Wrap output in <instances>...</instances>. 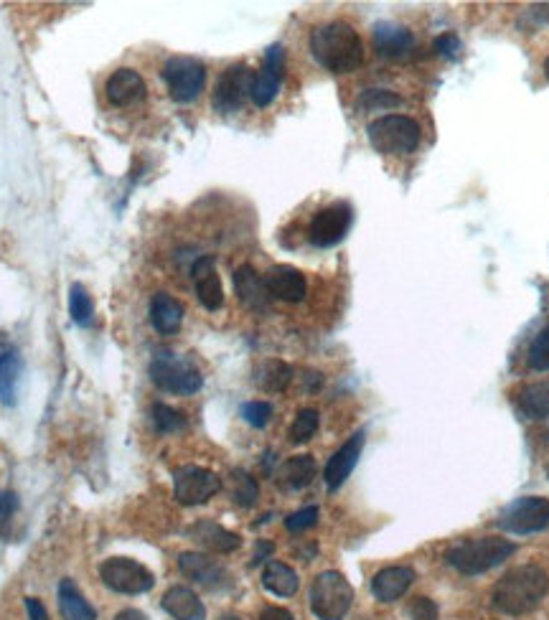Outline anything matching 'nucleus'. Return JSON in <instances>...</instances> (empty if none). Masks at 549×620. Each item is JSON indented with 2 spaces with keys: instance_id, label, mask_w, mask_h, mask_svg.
I'll return each mask as SVG.
<instances>
[{
  "instance_id": "1",
  "label": "nucleus",
  "mask_w": 549,
  "mask_h": 620,
  "mask_svg": "<svg viewBox=\"0 0 549 620\" xmlns=\"http://www.w3.org/2000/svg\"><path fill=\"white\" fill-rule=\"evenodd\" d=\"M311 51L318 64L333 74H351L364 64V41L346 21H328L313 28Z\"/></svg>"
},
{
  "instance_id": "2",
  "label": "nucleus",
  "mask_w": 549,
  "mask_h": 620,
  "mask_svg": "<svg viewBox=\"0 0 549 620\" xmlns=\"http://www.w3.org/2000/svg\"><path fill=\"white\" fill-rule=\"evenodd\" d=\"M549 577L542 567L522 565L506 572L494 587V608L504 615H527L547 598Z\"/></svg>"
},
{
  "instance_id": "3",
  "label": "nucleus",
  "mask_w": 549,
  "mask_h": 620,
  "mask_svg": "<svg viewBox=\"0 0 549 620\" xmlns=\"http://www.w3.org/2000/svg\"><path fill=\"white\" fill-rule=\"evenodd\" d=\"M516 552V544L501 537H478L463 539L453 544L445 554L450 567H455L463 575H481V572L494 570L501 562H506Z\"/></svg>"
},
{
  "instance_id": "4",
  "label": "nucleus",
  "mask_w": 549,
  "mask_h": 620,
  "mask_svg": "<svg viewBox=\"0 0 549 620\" xmlns=\"http://www.w3.org/2000/svg\"><path fill=\"white\" fill-rule=\"evenodd\" d=\"M366 138H369L372 148L382 155H410L420 145L422 130L407 115H384L369 122Z\"/></svg>"
},
{
  "instance_id": "5",
  "label": "nucleus",
  "mask_w": 549,
  "mask_h": 620,
  "mask_svg": "<svg viewBox=\"0 0 549 620\" xmlns=\"http://www.w3.org/2000/svg\"><path fill=\"white\" fill-rule=\"evenodd\" d=\"M354 605V587L341 572L328 570L313 580L311 610L318 620H344Z\"/></svg>"
},
{
  "instance_id": "6",
  "label": "nucleus",
  "mask_w": 549,
  "mask_h": 620,
  "mask_svg": "<svg viewBox=\"0 0 549 620\" xmlns=\"http://www.w3.org/2000/svg\"><path fill=\"white\" fill-rule=\"evenodd\" d=\"M148 371L153 384L171 394H196L204 384L201 371L189 359H183L173 351H158L150 361Z\"/></svg>"
},
{
  "instance_id": "7",
  "label": "nucleus",
  "mask_w": 549,
  "mask_h": 620,
  "mask_svg": "<svg viewBox=\"0 0 549 620\" xmlns=\"http://www.w3.org/2000/svg\"><path fill=\"white\" fill-rule=\"evenodd\" d=\"M163 82L178 105H189L204 92L206 67L194 56H171L163 64Z\"/></svg>"
},
{
  "instance_id": "8",
  "label": "nucleus",
  "mask_w": 549,
  "mask_h": 620,
  "mask_svg": "<svg viewBox=\"0 0 549 620\" xmlns=\"http://www.w3.org/2000/svg\"><path fill=\"white\" fill-rule=\"evenodd\" d=\"M100 577L110 590L120 595H143L156 585V577L140 562L130 557H110L102 562Z\"/></svg>"
},
{
  "instance_id": "9",
  "label": "nucleus",
  "mask_w": 549,
  "mask_h": 620,
  "mask_svg": "<svg viewBox=\"0 0 549 620\" xmlns=\"http://www.w3.org/2000/svg\"><path fill=\"white\" fill-rule=\"evenodd\" d=\"M222 491V478L209 468L183 465L173 476V496L183 506H201Z\"/></svg>"
},
{
  "instance_id": "10",
  "label": "nucleus",
  "mask_w": 549,
  "mask_h": 620,
  "mask_svg": "<svg viewBox=\"0 0 549 620\" xmlns=\"http://www.w3.org/2000/svg\"><path fill=\"white\" fill-rule=\"evenodd\" d=\"M496 524L511 534H534L549 526V499L544 496H524L499 514Z\"/></svg>"
},
{
  "instance_id": "11",
  "label": "nucleus",
  "mask_w": 549,
  "mask_h": 620,
  "mask_svg": "<svg viewBox=\"0 0 549 620\" xmlns=\"http://www.w3.org/2000/svg\"><path fill=\"white\" fill-rule=\"evenodd\" d=\"M351 222H354V211L346 201H336V204L326 206V209L318 211L313 216L311 229H308V239H311L313 247H336L341 239L349 234Z\"/></svg>"
},
{
  "instance_id": "12",
  "label": "nucleus",
  "mask_w": 549,
  "mask_h": 620,
  "mask_svg": "<svg viewBox=\"0 0 549 620\" xmlns=\"http://www.w3.org/2000/svg\"><path fill=\"white\" fill-rule=\"evenodd\" d=\"M252 79H255V72H252L247 64H232V67L217 79V87H214V107H217L219 112H224V115L242 110L247 97H250Z\"/></svg>"
},
{
  "instance_id": "13",
  "label": "nucleus",
  "mask_w": 549,
  "mask_h": 620,
  "mask_svg": "<svg viewBox=\"0 0 549 620\" xmlns=\"http://www.w3.org/2000/svg\"><path fill=\"white\" fill-rule=\"evenodd\" d=\"M285 77V49L280 44H272L265 51V61H262V69L255 72L250 89V100L257 107L272 105V100L278 97L280 82Z\"/></svg>"
},
{
  "instance_id": "14",
  "label": "nucleus",
  "mask_w": 549,
  "mask_h": 620,
  "mask_svg": "<svg viewBox=\"0 0 549 620\" xmlns=\"http://www.w3.org/2000/svg\"><path fill=\"white\" fill-rule=\"evenodd\" d=\"M364 440H366L364 430L356 432V435H351V438L346 440L331 458H328L326 471H323V481H326V486L331 488V491L344 486L346 478L354 473L356 463H359L361 458V450H364Z\"/></svg>"
},
{
  "instance_id": "15",
  "label": "nucleus",
  "mask_w": 549,
  "mask_h": 620,
  "mask_svg": "<svg viewBox=\"0 0 549 620\" xmlns=\"http://www.w3.org/2000/svg\"><path fill=\"white\" fill-rule=\"evenodd\" d=\"M191 277H194L196 298L206 310H219L224 305V290L222 280L217 275V262L214 257L204 255L194 262L191 267Z\"/></svg>"
},
{
  "instance_id": "16",
  "label": "nucleus",
  "mask_w": 549,
  "mask_h": 620,
  "mask_svg": "<svg viewBox=\"0 0 549 620\" xmlns=\"http://www.w3.org/2000/svg\"><path fill=\"white\" fill-rule=\"evenodd\" d=\"M105 95L110 105L115 107H133L145 100L148 87H145L143 77L135 69H117L110 74L105 84Z\"/></svg>"
},
{
  "instance_id": "17",
  "label": "nucleus",
  "mask_w": 549,
  "mask_h": 620,
  "mask_svg": "<svg viewBox=\"0 0 549 620\" xmlns=\"http://www.w3.org/2000/svg\"><path fill=\"white\" fill-rule=\"evenodd\" d=\"M374 49L384 59H405L412 49H415V36L410 28L397 26V23L382 21L374 26Z\"/></svg>"
},
{
  "instance_id": "18",
  "label": "nucleus",
  "mask_w": 549,
  "mask_h": 620,
  "mask_svg": "<svg viewBox=\"0 0 549 620\" xmlns=\"http://www.w3.org/2000/svg\"><path fill=\"white\" fill-rule=\"evenodd\" d=\"M178 570L204 587H222L229 582V572L217 560L199 552L178 554Z\"/></svg>"
},
{
  "instance_id": "19",
  "label": "nucleus",
  "mask_w": 549,
  "mask_h": 620,
  "mask_svg": "<svg viewBox=\"0 0 549 620\" xmlns=\"http://www.w3.org/2000/svg\"><path fill=\"white\" fill-rule=\"evenodd\" d=\"M189 539H194L201 549L214 554H232L237 552L239 544H242L239 534L229 532V529H224V526L217 524V521L206 519L189 526Z\"/></svg>"
},
{
  "instance_id": "20",
  "label": "nucleus",
  "mask_w": 549,
  "mask_h": 620,
  "mask_svg": "<svg viewBox=\"0 0 549 620\" xmlns=\"http://www.w3.org/2000/svg\"><path fill=\"white\" fill-rule=\"evenodd\" d=\"M265 283L272 298L285 300V303H300L305 293H308V283H305L303 272L290 265L272 267L265 275Z\"/></svg>"
},
{
  "instance_id": "21",
  "label": "nucleus",
  "mask_w": 549,
  "mask_h": 620,
  "mask_svg": "<svg viewBox=\"0 0 549 620\" xmlns=\"http://www.w3.org/2000/svg\"><path fill=\"white\" fill-rule=\"evenodd\" d=\"M234 290H237V298L252 310H265L272 300L265 277L257 275L252 265H242L234 270Z\"/></svg>"
},
{
  "instance_id": "22",
  "label": "nucleus",
  "mask_w": 549,
  "mask_h": 620,
  "mask_svg": "<svg viewBox=\"0 0 549 620\" xmlns=\"http://www.w3.org/2000/svg\"><path fill=\"white\" fill-rule=\"evenodd\" d=\"M412 582H415V570L412 567H384V570L374 575L372 593L382 603H394V600H400L410 590Z\"/></svg>"
},
{
  "instance_id": "23",
  "label": "nucleus",
  "mask_w": 549,
  "mask_h": 620,
  "mask_svg": "<svg viewBox=\"0 0 549 620\" xmlns=\"http://www.w3.org/2000/svg\"><path fill=\"white\" fill-rule=\"evenodd\" d=\"M163 610L176 620H204L206 608L199 600V595L191 587L173 585L166 595H163Z\"/></svg>"
},
{
  "instance_id": "24",
  "label": "nucleus",
  "mask_w": 549,
  "mask_h": 620,
  "mask_svg": "<svg viewBox=\"0 0 549 620\" xmlns=\"http://www.w3.org/2000/svg\"><path fill=\"white\" fill-rule=\"evenodd\" d=\"M150 323L163 336H173L183 323V305L173 295L156 293L150 300Z\"/></svg>"
},
{
  "instance_id": "25",
  "label": "nucleus",
  "mask_w": 549,
  "mask_h": 620,
  "mask_svg": "<svg viewBox=\"0 0 549 620\" xmlns=\"http://www.w3.org/2000/svg\"><path fill=\"white\" fill-rule=\"evenodd\" d=\"M516 407L529 420H549V379L524 384L516 392Z\"/></svg>"
},
{
  "instance_id": "26",
  "label": "nucleus",
  "mask_w": 549,
  "mask_h": 620,
  "mask_svg": "<svg viewBox=\"0 0 549 620\" xmlns=\"http://www.w3.org/2000/svg\"><path fill=\"white\" fill-rule=\"evenodd\" d=\"M252 379H255V384L262 389V392L280 394L290 387V382H293V369L280 359H265L255 366Z\"/></svg>"
},
{
  "instance_id": "27",
  "label": "nucleus",
  "mask_w": 549,
  "mask_h": 620,
  "mask_svg": "<svg viewBox=\"0 0 549 620\" xmlns=\"http://www.w3.org/2000/svg\"><path fill=\"white\" fill-rule=\"evenodd\" d=\"M316 471L318 465L311 455H293V458H288L280 465L278 483L283 488H290V491H300V488L311 486Z\"/></svg>"
},
{
  "instance_id": "28",
  "label": "nucleus",
  "mask_w": 549,
  "mask_h": 620,
  "mask_svg": "<svg viewBox=\"0 0 549 620\" xmlns=\"http://www.w3.org/2000/svg\"><path fill=\"white\" fill-rule=\"evenodd\" d=\"M262 585H265L272 595H278V598H290V595L298 593L300 580L293 567L285 565V562L272 560L267 562L265 570H262Z\"/></svg>"
},
{
  "instance_id": "29",
  "label": "nucleus",
  "mask_w": 549,
  "mask_h": 620,
  "mask_svg": "<svg viewBox=\"0 0 549 620\" xmlns=\"http://www.w3.org/2000/svg\"><path fill=\"white\" fill-rule=\"evenodd\" d=\"M59 610L64 620H97V610L84 600L82 590L72 580L59 582Z\"/></svg>"
},
{
  "instance_id": "30",
  "label": "nucleus",
  "mask_w": 549,
  "mask_h": 620,
  "mask_svg": "<svg viewBox=\"0 0 549 620\" xmlns=\"http://www.w3.org/2000/svg\"><path fill=\"white\" fill-rule=\"evenodd\" d=\"M23 361L16 351H3L0 354V405H13L16 402V387L21 379Z\"/></svg>"
},
{
  "instance_id": "31",
  "label": "nucleus",
  "mask_w": 549,
  "mask_h": 620,
  "mask_svg": "<svg viewBox=\"0 0 549 620\" xmlns=\"http://www.w3.org/2000/svg\"><path fill=\"white\" fill-rule=\"evenodd\" d=\"M229 486H232V501L242 509H252L260 499V486L247 471H232Z\"/></svg>"
},
{
  "instance_id": "32",
  "label": "nucleus",
  "mask_w": 549,
  "mask_h": 620,
  "mask_svg": "<svg viewBox=\"0 0 549 620\" xmlns=\"http://www.w3.org/2000/svg\"><path fill=\"white\" fill-rule=\"evenodd\" d=\"M69 316H72V321L82 328H87L89 323H92V318H95L92 298H89V293L84 290V285L79 283H74L72 290H69Z\"/></svg>"
},
{
  "instance_id": "33",
  "label": "nucleus",
  "mask_w": 549,
  "mask_h": 620,
  "mask_svg": "<svg viewBox=\"0 0 549 620\" xmlns=\"http://www.w3.org/2000/svg\"><path fill=\"white\" fill-rule=\"evenodd\" d=\"M359 110H392V107H400L402 105V97L394 95V92H387V89H366L361 92L359 97Z\"/></svg>"
},
{
  "instance_id": "34",
  "label": "nucleus",
  "mask_w": 549,
  "mask_h": 620,
  "mask_svg": "<svg viewBox=\"0 0 549 620\" xmlns=\"http://www.w3.org/2000/svg\"><path fill=\"white\" fill-rule=\"evenodd\" d=\"M153 425H156V430L163 432V435H171V432H178L186 427V417L178 410H173V407L158 402V405H153Z\"/></svg>"
},
{
  "instance_id": "35",
  "label": "nucleus",
  "mask_w": 549,
  "mask_h": 620,
  "mask_svg": "<svg viewBox=\"0 0 549 620\" xmlns=\"http://www.w3.org/2000/svg\"><path fill=\"white\" fill-rule=\"evenodd\" d=\"M318 430V412L316 410H300L298 417L290 425V440L293 443H308Z\"/></svg>"
},
{
  "instance_id": "36",
  "label": "nucleus",
  "mask_w": 549,
  "mask_h": 620,
  "mask_svg": "<svg viewBox=\"0 0 549 620\" xmlns=\"http://www.w3.org/2000/svg\"><path fill=\"white\" fill-rule=\"evenodd\" d=\"M527 361L534 371H549V326H544L542 331L534 336Z\"/></svg>"
},
{
  "instance_id": "37",
  "label": "nucleus",
  "mask_w": 549,
  "mask_h": 620,
  "mask_svg": "<svg viewBox=\"0 0 549 620\" xmlns=\"http://www.w3.org/2000/svg\"><path fill=\"white\" fill-rule=\"evenodd\" d=\"M318 516H321L318 506H308V509H300V511H295V514H290L288 519H285V529H288V532H293V534L305 532V529H311V526L318 524Z\"/></svg>"
},
{
  "instance_id": "38",
  "label": "nucleus",
  "mask_w": 549,
  "mask_h": 620,
  "mask_svg": "<svg viewBox=\"0 0 549 620\" xmlns=\"http://www.w3.org/2000/svg\"><path fill=\"white\" fill-rule=\"evenodd\" d=\"M242 417L250 422L252 427H265L272 417V405L260 402V399H257V402H247V405L242 407Z\"/></svg>"
},
{
  "instance_id": "39",
  "label": "nucleus",
  "mask_w": 549,
  "mask_h": 620,
  "mask_svg": "<svg viewBox=\"0 0 549 620\" xmlns=\"http://www.w3.org/2000/svg\"><path fill=\"white\" fill-rule=\"evenodd\" d=\"M407 613H410L412 620H438L440 610L438 605H435V600L415 598L410 603V610H407Z\"/></svg>"
},
{
  "instance_id": "40",
  "label": "nucleus",
  "mask_w": 549,
  "mask_h": 620,
  "mask_svg": "<svg viewBox=\"0 0 549 620\" xmlns=\"http://www.w3.org/2000/svg\"><path fill=\"white\" fill-rule=\"evenodd\" d=\"M435 51H440L443 56H448V59H458V54H461V39L455 34H443L435 39Z\"/></svg>"
},
{
  "instance_id": "41",
  "label": "nucleus",
  "mask_w": 549,
  "mask_h": 620,
  "mask_svg": "<svg viewBox=\"0 0 549 620\" xmlns=\"http://www.w3.org/2000/svg\"><path fill=\"white\" fill-rule=\"evenodd\" d=\"M18 509V496L13 491H0V524L8 521L13 516V511Z\"/></svg>"
},
{
  "instance_id": "42",
  "label": "nucleus",
  "mask_w": 549,
  "mask_h": 620,
  "mask_svg": "<svg viewBox=\"0 0 549 620\" xmlns=\"http://www.w3.org/2000/svg\"><path fill=\"white\" fill-rule=\"evenodd\" d=\"M26 613L28 620H49V613H46L44 603L39 598H26Z\"/></svg>"
},
{
  "instance_id": "43",
  "label": "nucleus",
  "mask_w": 549,
  "mask_h": 620,
  "mask_svg": "<svg viewBox=\"0 0 549 620\" xmlns=\"http://www.w3.org/2000/svg\"><path fill=\"white\" fill-rule=\"evenodd\" d=\"M260 620H295V618L285 608H275V605H270V608L262 610Z\"/></svg>"
},
{
  "instance_id": "44",
  "label": "nucleus",
  "mask_w": 549,
  "mask_h": 620,
  "mask_svg": "<svg viewBox=\"0 0 549 620\" xmlns=\"http://www.w3.org/2000/svg\"><path fill=\"white\" fill-rule=\"evenodd\" d=\"M115 620H148V618H145V615L140 613V610L128 608V610H120V613L115 615Z\"/></svg>"
},
{
  "instance_id": "45",
  "label": "nucleus",
  "mask_w": 549,
  "mask_h": 620,
  "mask_svg": "<svg viewBox=\"0 0 549 620\" xmlns=\"http://www.w3.org/2000/svg\"><path fill=\"white\" fill-rule=\"evenodd\" d=\"M270 552H272V544H270V542H260V544H257L255 565H257V562H262V560H265V557H267V554H270Z\"/></svg>"
},
{
  "instance_id": "46",
  "label": "nucleus",
  "mask_w": 549,
  "mask_h": 620,
  "mask_svg": "<svg viewBox=\"0 0 549 620\" xmlns=\"http://www.w3.org/2000/svg\"><path fill=\"white\" fill-rule=\"evenodd\" d=\"M544 74L549 77V56H547V61H544Z\"/></svg>"
},
{
  "instance_id": "47",
  "label": "nucleus",
  "mask_w": 549,
  "mask_h": 620,
  "mask_svg": "<svg viewBox=\"0 0 549 620\" xmlns=\"http://www.w3.org/2000/svg\"><path fill=\"white\" fill-rule=\"evenodd\" d=\"M222 620H242V618H237V615H227V618H222Z\"/></svg>"
}]
</instances>
